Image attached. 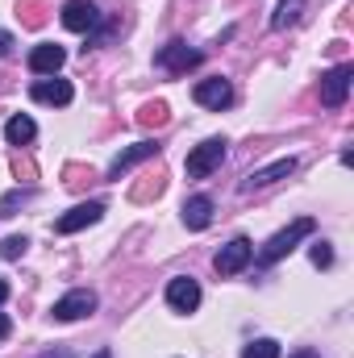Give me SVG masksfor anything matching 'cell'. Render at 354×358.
<instances>
[{
    "instance_id": "obj_1",
    "label": "cell",
    "mask_w": 354,
    "mask_h": 358,
    "mask_svg": "<svg viewBox=\"0 0 354 358\" xmlns=\"http://www.w3.org/2000/svg\"><path fill=\"white\" fill-rule=\"evenodd\" d=\"M313 229H317V221H313V217H296L288 229H279L263 250H259V263H263V267L279 263V259H283V255H292V250H296V242H300V238H309Z\"/></svg>"
},
{
    "instance_id": "obj_2",
    "label": "cell",
    "mask_w": 354,
    "mask_h": 358,
    "mask_svg": "<svg viewBox=\"0 0 354 358\" xmlns=\"http://www.w3.org/2000/svg\"><path fill=\"white\" fill-rule=\"evenodd\" d=\"M221 163H225V142H221V138H208V142H200V146L187 150L183 171H187L192 179H204V176H213Z\"/></svg>"
},
{
    "instance_id": "obj_3",
    "label": "cell",
    "mask_w": 354,
    "mask_h": 358,
    "mask_svg": "<svg viewBox=\"0 0 354 358\" xmlns=\"http://www.w3.org/2000/svg\"><path fill=\"white\" fill-rule=\"evenodd\" d=\"M351 80H354L351 63H338L334 71H325V80H321V104L325 108H342L346 96H351Z\"/></svg>"
},
{
    "instance_id": "obj_4",
    "label": "cell",
    "mask_w": 354,
    "mask_h": 358,
    "mask_svg": "<svg viewBox=\"0 0 354 358\" xmlns=\"http://www.w3.org/2000/svg\"><path fill=\"white\" fill-rule=\"evenodd\" d=\"M55 321H84V317H92L96 313V292H88V287H76V292H67L63 300H55Z\"/></svg>"
},
{
    "instance_id": "obj_5",
    "label": "cell",
    "mask_w": 354,
    "mask_h": 358,
    "mask_svg": "<svg viewBox=\"0 0 354 358\" xmlns=\"http://www.w3.org/2000/svg\"><path fill=\"white\" fill-rule=\"evenodd\" d=\"M200 50H192V46H183V42H167L159 55H155V63L163 67V71H171V76H183V71H192V67H200Z\"/></svg>"
},
{
    "instance_id": "obj_6",
    "label": "cell",
    "mask_w": 354,
    "mask_h": 358,
    "mask_svg": "<svg viewBox=\"0 0 354 358\" xmlns=\"http://www.w3.org/2000/svg\"><path fill=\"white\" fill-rule=\"evenodd\" d=\"M250 259H255V246H250L246 238H234V242H225V246L217 250L213 267H217V275H238Z\"/></svg>"
},
{
    "instance_id": "obj_7",
    "label": "cell",
    "mask_w": 354,
    "mask_h": 358,
    "mask_svg": "<svg viewBox=\"0 0 354 358\" xmlns=\"http://www.w3.org/2000/svg\"><path fill=\"white\" fill-rule=\"evenodd\" d=\"M104 217V200H88V204H76L71 213H63L59 221H55V229L59 234H80V229H88Z\"/></svg>"
},
{
    "instance_id": "obj_8",
    "label": "cell",
    "mask_w": 354,
    "mask_h": 358,
    "mask_svg": "<svg viewBox=\"0 0 354 358\" xmlns=\"http://www.w3.org/2000/svg\"><path fill=\"white\" fill-rule=\"evenodd\" d=\"M59 17H63V25H67L71 34H88V29L100 25V8H96L92 0H67Z\"/></svg>"
},
{
    "instance_id": "obj_9",
    "label": "cell",
    "mask_w": 354,
    "mask_h": 358,
    "mask_svg": "<svg viewBox=\"0 0 354 358\" xmlns=\"http://www.w3.org/2000/svg\"><path fill=\"white\" fill-rule=\"evenodd\" d=\"M167 304H171L176 313H196V308H200V283H196L192 275H176V279L167 283Z\"/></svg>"
},
{
    "instance_id": "obj_10",
    "label": "cell",
    "mask_w": 354,
    "mask_h": 358,
    "mask_svg": "<svg viewBox=\"0 0 354 358\" xmlns=\"http://www.w3.org/2000/svg\"><path fill=\"white\" fill-rule=\"evenodd\" d=\"M159 155V142H134V146H125L113 163H108V179H121L125 171H134L138 163H146V159H155Z\"/></svg>"
},
{
    "instance_id": "obj_11",
    "label": "cell",
    "mask_w": 354,
    "mask_h": 358,
    "mask_svg": "<svg viewBox=\"0 0 354 358\" xmlns=\"http://www.w3.org/2000/svg\"><path fill=\"white\" fill-rule=\"evenodd\" d=\"M192 100L196 104H204V108H229L234 104V88H229V80H200L196 88H192Z\"/></svg>"
},
{
    "instance_id": "obj_12",
    "label": "cell",
    "mask_w": 354,
    "mask_h": 358,
    "mask_svg": "<svg viewBox=\"0 0 354 358\" xmlns=\"http://www.w3.org/2000/svg\"><path fill=\"white\" fill-rule=\"evenodd\" d=\"M292 171H296V159H275L271 167H259V171H250V176L242 179V192H259V187H271V183L288 179Z\"/></svg>"
},
{
    "instance_id": "obj_13",
    "label": "cell",
    "mask_w": 354,
    "mask_h": 358,
    "mask_svg": "<svg viewBox=\"0 0 354 358\" xmlns=\"http://www.w3.org/2000/svg\"><path fill=\"white\" fill-rule=\"evenodd\" d=\"M63 63H67V50L55 46V42H42V46L29 50V71H34V76H55Z\"/></svg>"
},
{
    "instance_id": "obj_14",
    "label": "cell",
    "mask_w": 354,
    "mask_h": 358,
    "mask_svg": "<svg viewBox=\"0 0 354 358\" xmlns=\"http://www.w3.org/2000/svg\"><path fill=\"white\" fill-rule=\"evenodd\" d=\"M29 96L38 100V104H71V96H76V88L67 84V80H38L34 88H29Z\"/></svg>"
},
{
    "instance_id": "obj_15",
    "label": "cell",
    "mask_w": 354,
    "mask_h": 358,
    "mask_svg": "<svg viewBox=\"0 0 354 358\" xmlns=\"http://www.w3.org/2000/svg\"><path fill=\"white\" fill-rule=\"evenodd\" d=\"M208 221H213V200H208V196L183 200V225H187V229H208Z\"/></svg>"
},
{
    "instance_id": "obj_16",
    "label": "cell",
    "mask_w": 354,
    "mask_h": 358,
    "mask_svg": "<svg viewBox=\"0 0 354 358\" xmlns=\"http://www.w3.org/2000/svg\"><path fill=\"white\" fill-rule=\"evenodd\" d=\"M34 134H38V125H34V117H25V113L8 117V125H4V138H8L13 146H25V142H34Z\"/></svg>"
},
{
    "instance_id": "obj_17",
    "label": "cell",
    "mask_w": 354,
    "mask_h": 358,
    "mask_svg": "<svg viewBox=\"0 0 354 358\" xmlns=\"http://www.w3.org/2000/svg\"><path fill=\"white\" fill-rule=\"evenodd\" d=\"M300 13H304V0H279V8H275L271 25H275V29H288V25H296V21H300Z\"/></svg>"
},
{
    "instance_id": "obj_18",
    "label": "cell",
    "mask_w": 354,
    "mask_h": 358,
    "mask_svg": "<svg viewBox=\"0 0 354 358\" xmlns=\"http://www.w3.org/2000/svg\"><path fill=\"white\" fill-rule=\"evenodd\" d=\"M242 358H279V342H271V338H259V342H250Z\"/></svg>"
},
{
    "instance_id": "obj_19",
    "label": "cell",
    "mask_w": 354,
    "mask_h": 358,
    "mask_svg": "<svg viewBox=\"0 0 354 358\" xmlns=\"http://www.w3.org/2000/svg\"><path fill=\"white\" fill-rule=\"evenodd\" d=\"M138 121H142V125H167V104H163V100L146 104V108L138 113Z\"/></svg>"
},
{
    "instance_id": "obj_20",
    "label": "cell",
    "mask_w": 354,
    "mask_h": 358,
    "mask_svg": "<svg viewBox=\"0 0 354 358\" xmlns=\"http://www.w3.org/2000/svg\"><path fill=\"white\" fill-rule=\"evenodd\" d=\"M163 192V176H155V179H142L138 187H134V200L142 204V200H150V196H159Z\"/></svg>"
},
{
    "instance_id": "obj_21",
    "label": "cell",
    "mask_w": 354,
    "mask_h": 358,
    "mask_svg": "<svg viewBox=\"0 0 354 358\" xmlns=\"http://www.w3.org/2000/svg\"><path fill=\"white\" fill-rule=\"evenodd\" d=\"M25 246H29V242H25L21 234H13V238H4V242H0V255H4V259H21V255H25Z\"/></svg>"
},
{
    "instance_id": "obj_22",
    "label": "cell",
    "mask_w": 354,
    "mask_h": 358,
    "mask_svg": "<svg viewBox=\"0 0 354 358\" xmlns=\"http://www.w3.org/2000/svg\"><path fill=\"white\" fill-rule=\"evenodd\" d=\"M309 259H313V267H334V250H330V242H313Z\"/></svg>"
},
{
    "instance_id": "obj_23",
    "label": "cell",
    "mask_w": 354,
    "mask_h": 358,
    "mask_svg": "<svg viewBox=\"0 0 354 358\" xmlns=\"http://www.w3.org/2000/svg\"><path fill=\"white\" fill-rule=\"evenodd\" d=\"M25 8V25H42V13H38V0H21Z\"/></svg>"
},
{
    "instance_id": "obj_24",
    "label": "cell",
    "mask_w": 354,
    "mask_h": 358,
    "mask_svg": "<svg viewBox=\"0 0 354 358\" xmlns=\"http://www.w3.org/2000/svg\"><path fill=\"white\" fill-rule=\"evenodd\" d=\"M21 200H29V192H13V196H4V200H0V217H8V208H17Z\"/></svg>"
},
{
    "instance_id": "obj_25",
    "label": "cell",
    "mask_w": 354,
    "mask_h": 358,
    "mask_svg": "<svg viewBox=\"0 0 354 358\" xmlns=\"http://www.w3.org/2000/svg\"><path fill=\"white\" fill-rule=\"evenodd\" d=\"M8 50H13V34H4V29H0V59H4Z\"/></svg>"
},
{
    "instance_id": "obj_26",
    "label": "cell",
    "mask_w": 354,
    "mask_h": 358,
    "mask_svg": "<svg viewBox=\"0 0 354 358\" xmlns=\"http://www.w3.org/2000/svg\"><path fill=\"white\" fill-rule=\"evenodd\" d=\"M8 334H13V321H8V317H4V313H0V342H4V338H8Z\"/></svg>"
},
{
    "instance_id": "obj_27",
    "label": "cell",
    "mask_w": 354,
    "mask_h": 358,
    "mask_svg": "<svg viewBox=\"0 0 354 358\" xmlns=\"http://www.w3.org/2000/svg\"><path fill=\"white\" fill-rule=\"evenodd\" d=\"M4 300H8V283L0 279V304H4Z\"/></svg>"
},
{
    "instance_id": "obj_28",
    "label": "cell",
    "mask_w": 354,
    "mask_h": 358,
    "mask_svg": "<svg viewBox=\"0 0 354 358\" xmlns=\"http://www.w3.org/2000/svg\"><path fill=\"white\" fill-rule=\"evenodd\" d=\"M292 358H321V355H313V350H296Z\"/></svg>"
},
{
    "instance_id": "obj_29",
    "label": "cell",
    "mask_w": 354,
    "mask_h": 358,
    "mask_svg": "<svg viewBox=\"0 0 354 358\" xmlns=\"http://www.w3.org/2000/svg\"><path fill=\"white\" fill-rule=\"evenodd\" d=\"M42 358H71V350H59V355H42Z\"/></svg>"
},
{
    "instance_id": "obj_30",
    "label": "cell",
    "mask_w": 354,
    "mask_h": 358,
    "mask_svg": "<svg viewBox=\"0 0 354 358\" xmlns=\"http://www.w3.org/2000/svg\"><path fill=\"white\" fill-rule=\"evenodd\" d=\"M96 358H113V350H100V355H96Z\"/></svg>"
}]
</instances>
